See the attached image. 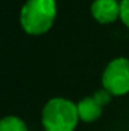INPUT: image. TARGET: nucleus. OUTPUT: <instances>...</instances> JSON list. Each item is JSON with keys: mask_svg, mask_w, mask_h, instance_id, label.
I'll use <instances>...</instances> for the list:
<instances>
[{"mask_svg": "<svg viewBox=\"0 0 129 131\" xmlns=\"http://www.w3.org/2000/svg\"><path fill=\"white\" fill-rule=\"evenodd\" d=\"M0 131H28V127L21 117L6 116L0 121Z\"/></svg>", "mask_w": 129, "mask_h": 131, "instance_id": "obj_6", "label": "nucleus"}, {"mask_svg": "<svg viewBox=\"0 0 129 131\" xmlns=\"http://www.w3.org/2000/svg\"><path fill=\"white\" fill-rule=\"evenodd\" d=\"M119 20L122 21L126 28H129V0H122L121 2V17Z\"/></svg>", "mask_w": 129, "mask_h": 131, "instance_id": "obj_7", "label": "nucleus"}, {"mask_svg": "<svg viewBox=\"0 0 129 131\" xmlns=\"http://www.w3.org/2000/svg\"><path fill=\"white\" fill-rule=\"evenodd\" d=\"M90 13L99 24H112L121 17V2L118 0H94Z\"/></svg>", "mask_w": 129, "mask_h": 131, "instance_id": "obj_5", "label": "nucleus"}, {"mask_svg": "<svg viewBox=\"0 0 129 131\" xmlns=\"http://www.w3.org/2000/svg\"><path fill=\"white\" fill-rule=\"evenodd\" d=\"M111 93L107 89L96 91L92 96H85L83 99L78 102V113L79 118L85 123H93L101 116L103 107L110 103L111 101Z\"/></svg>", "mask_w": 129, "mask_h": 131, "instance_id": "obj_4", "label": "nucleus"}, {"mask_svg": "<svg viewBox=\"0 0 129 131\" xmlns=\"http://www.w3.org/2000/svg\"><path fill=\"white\" fill-rule=\"evenodd\" d=\"M57 17L56 0H26L20 11V24L28 35L46 34Z\"/></svg>", "mask_w": 129, "mask_h": 131, "instance_id": "obj_1", "label": "nucleus"}, {"mask_svg": "<svg viewBox=\"0 0 129 131\" xmlns=\"http://www.w3.org/2000/svg\"><path fill=\"white\" fill-rule=\"evenodd\" d=\"M101 84L112 96L129 93V59L117 57L110 61L103 71Z\"/></svg>", "mask_w": 129, "mask_h": 131, "instance_id": "obj_3", "label": "nucleus"}, {"mask_svg": "<svg viewBox=\"0 0 129 131\" xmlns=\"http://www.w3.org/2000/svg\"><path fill=\"white\" fill-rule=\"evenodd\" d=\"M78 105L67 98H51L42 110V126L45 131H75L78 126Z\"/></svg>", "mask_w": 129, "mask_h": 131, "instance_id": "obj_2", "label": "nucleus"}]
</instances>
